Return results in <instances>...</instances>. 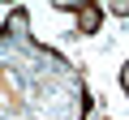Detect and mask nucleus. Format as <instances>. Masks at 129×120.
Segmentation results:
<instances>
[{"label": "nucleus", "instance_id": "obj_2", "mask_svg": "<svg viewBox=\"0 0 129 120\" xmlns=\"http://www.w3.org/2000/svg\"><path fill=\"white\" fill-rule=\"evenodd\" d=\"M56 9L78 17V34H82V39H86V34H99V22H103V9H99V5H86V0H82V5H78V0H56Z\"/></svg>", "mask_w": 129, "mask_h": 120}, {"label": "nucleus", "instance_id": "obj_1", "mask_svg": "<svg viewBox=\"0 0 129 120\" xmlns=\"http://www.w3.org/2000/svg\"><path fill=\"white\" fill-rule=\"evenodd\" d=\"M90 86L56 47L39 43L17 5L0 22V120H90Z\"/></svg>", "mask_w": 129, "mask_h": 120}, {"label": "nucleus", "instance_id": "obj_3", "mask_svg": "<svg viewBox=\"0 0 129 120\" xmlns=\"http://www.w3.org/2000/svg\"><path fill=\"white\" fill-rule=\"evenodd\" d=\"M99 120H108V116H99Z\"/></svg>", "mask_w": 129, "mask_h": 120}]
</instances>
